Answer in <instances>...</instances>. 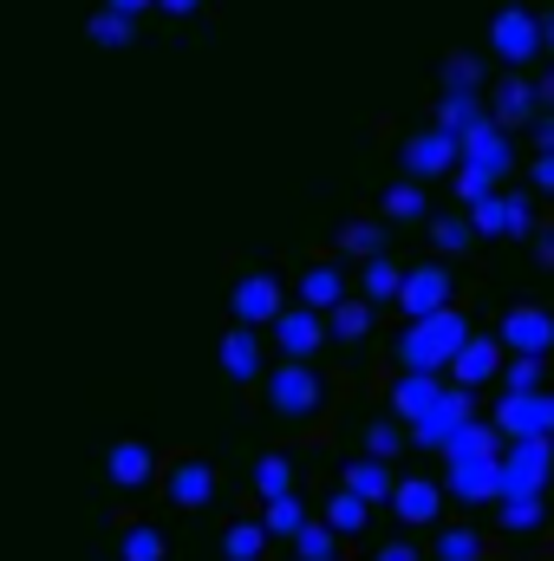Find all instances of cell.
<instances>
[{
  "label": "cell",
  "instance_id": "f907efd6",
  "mask_svg": "<svg viewBox=\"0 0 554 561\" xmlns=\"http://www.w3.org/2000/svg\"><path fill=\"white\" fill-rule=\"evenodd\" d=\"M105 7H118V13H131V20H138V13H150V7H157V0H105Z\"/></svg>",
  "mask_w": 554,
  "mask_h": 561
},
{
  "label": "cell",
  "instance_id": "9a60e30c",
  "mask_svg": "<svg viewBox=\"0 0 554 561\" xmlns=\"http://www.w3.org/2000/svg\"><path fill=\"white\" fill-rule=\"evenodd\" d=\"M216 359H222V373H229L235 386H262V373H268V359H262V327H249V320H235V327L222 333V346H216Z\"/></svg>",
  "mask_w": 554,
  "mask_h": 561
},
{
  "label": "cell",
  "instance_id": "4316f807",
  "mask_svg": "<svg viewBox=\"0 0 554 561\" xmlns=\"http://www.w3.org/2000/svg\"><path fill=\"white\" fill-rule=\"evenodd\" d=\"M359 294H366L372 307H399V294H405V268H399L392 255L359 262Z\"/></svg>",
  "mask_w": 554,
  "mask_h": 561
},
{
  "label": "cell",
  "instance_id": "ab89813d",
  "mask_svg": "<svg viewBox=\"0 0 554 561\" xmlns=\"http://www.w3.org/2000/svg\"><path fill=\"white\" fill-rule=\"evenodd\" d=\"M470 209V222H476V242H503V190H489V196H476V203H463Z\"/></svg>",
  "mask_w": 554,
  "mask_h": 561
},
{
  "label": "cell",
  "instance_id": "d6986e66",
  "mask_svg": "<svg viewBox=\"0 0 554 561\" xmlns=\"http://www.w3.org/2000/svg\"><path fill=\"white\" fill-rule=\"evenodd\" d=\"M105 477H112V490L138 496V490H150V483H157L163 470H157L150 444H138V437H125V444H112V457H105Z\"/></svg>",
  "mask_w": 554,
  "mask_h": 561
},
{
  "label": "cell",
  "instance_id": "816d5d0a",
  "mask_svg": "<svg viewBox=\"0 0 554 561\" xmlns=\"http://www.w3.org/2000/svg\"><path fill=\"white\" fill-rule=\"evenodd\" d=\"M542 46H549V59H554V7L542 13Z\"/></svg>",
  "mask_w": 554,
  "mask_h": 561
},
{
  "label": "cell",
  "instance_id": "ba28073f",
  "mask_svg": "<svg viewBox=\"0 0 554 561\" xmlns=\"http://www.w3.org/2000/svg\"><path fill=\"white\" fill-rule=\"evenodd\" d=\"M268 340H275L280 359H320V346L333 340V327H326V313H320V307L293 300V307H280V313H275Z\"/></svg>",
  "mask_w": 554,
  "mask_h": 561
},
{
  "label": "cell",
  "instance_id": "d6a6232c",
  "mask_svg": "<svg viewBox=\"0 0 554 561\" xmlns=\"http://www.w3.org/2000/svg\"><path fill=\"white\" fill-rule=\"evenodd\" d=\"M424 209H430V203H424V183H417V176H399V183L379 196V216H385V222H424Z\"/></svg>",
  "mask_w": 554,
  "mask_h": 561
},
{
  "label": "cell",
  "instance_id": "60d3db41",
  "mask_svg": "<svg viewBox=\"0 0 554 561\" xmlns=\"http://www.w3.org/2000/svg\"><path fill=\"white\" fill-rule=\"evenodd\" d=\"M443 85H457V92H483V66H476L470 53H450V59H443Z\"/></svg>",
  "mask_w": 554,
  "mask_h": 561
},
{
  "label": "cell",
  "instance_id": "8992f818",
  "mask_svg": "<svg viewBox=\"0 0 554 561\" xmlns=\"http://www.w3.org/2000/svg\"><path fill=\"white\" fill-rule=\"evenodd\" d=\"M554 477V437H509L503 444V496H542Z\"/></svg>",
  "mask_w": 554,
  "mask_h": 561
},
{
  "label": "cell",
  "instance_id": "5b68a950",
  "mask_svg": "<svg viewBox=\"0 0 554 561\" xmlns=\"http://www.w3.org/2000/svg\"><path fill=\"white\" fill-rule=\"evenodd\" d=\"M157 490H163V503L170 510H183V516H196V510H209L216 496H222V470L209 463V457H170L163 463V477H157Z\"/></svg>",
  "mask_w": 554,
  "mask_h": 561
},
{
  "label": "cell",
  "instance_id": "603a6c76",
  "mask_svg": "<svg viewBox=\"0 0 554 561\" xmlns=\"http://www.w3.org/2000/svg\"><path fill=\"white\" fill-rule=\"evenodd\" d=\"M437 561H489V536L476 523H437V542H430Z\"/></svg>",
  "mask_w": 554,
  "mask_h": 561
},
{
  "label": "cell",
  "instance_id": "f6af8a7d",
  "mask_svg": "<svg viewBox=\"0 0 554 561\" xmlns=\"http://www.w3.org/2000/svg\"><path fill=\"white\" fill-rule=\"evenodd\" d=\"M372 561H424V549H417V542H379Z\"/></svg>",
  "mask_w": 554,
  "mask_h": 561
},
{
  "label": "cell",
  "instance_id": "83f0119b",
  "mask_svg": "<svg viewBox=\"0 0 554 561\" xmlns=\"http://www.w3.org/2000/svg\"><path fill=\"white\" fill-rule=\"evenodd\" d=\"M268 542H275V536H268L262 516H235V523L222 529V561H262Z\"/></svg>",
  "mask_w": 554,
  "mask_h": 561
},
{
  "label": "cell",
  "instance_id": "52a82bcc",
  "mask_svg": "<svg viewBox=\"0 0 554 561\" xmlns=\"http://www.w3.org/2000/svg\"><path fill=\"white\" fill-rule=\"evenodd\" d=\"M437 307H457V268L450 255H430V262H412L405 268V294H399V313L405 320H424Z\"/></svg>",
  "mask_w": 554,
  "mask_h": 561
},
{
  "label": "cell",
  "instance_id": "7a4b0ae2",
  "mask_svg": "<svg viewBox=\"0 0 554 561\" xmlns=\"http://www.w3.org/2000/svg\"><path fill=\"white\" fill-rule=\"evenodd\" d=\"M463 340H470V313L463 307H437V313H424V320H405V333H399V366H424V373H450V359L463 353Z\"/></svg>",
  "mask_w": 554,
  "mask_h": 561
},
{
  "label": "cell",
  "instance_id": "f546056e",
  "mask_svg": "<svg viewBox=\"0 0 554 561\" xmlns=\"http://www.w3.org/2000/svg\"><path fill=\"white\" fill-rule=\"evenodd\" d=\"M262 523H268V536H275V542H293V536L313 523V516H307V496H300V490L268 496V503H262Z\"/></svg>",
  "mask_w": 554,
  "mask_h": 561
},
{
  "label": "cell",
  "instance_id": "7bdbcfd3",
  "mask_svg": "<svg viewBox=\"0 0 554 561\" xmlns=\"http://www.w3.org/2000/svg\"><path fill=\"white\" fill-rule=\"evenodd\" d=\"M489 190H496V176H489V170L457 163V196H463V203H476V196H489Z\"/></svg>",
  "mask_w": 554,
  "mask_h": 561
},
{
  "label": "cell",
  "instance_id": "6da1fadb",
  "mask_svg": "<svg viewBox=\"0 0 554 561\" xmlns=\"http://www.w3.org/2000/svg\"><path fill=\"white\" fill-rule=\"evenodd\" d=\"M326 399H333V386L313 359H280L275 373H262V405L280 424H313L326 412Z\"/></svg>",
  "mask_w": 554,
  "mask_h": 561
},
{
  "label": "cell",
  "instance_id": "681fc988",
  "mask_svg": "<svg viewBox=\"0 0 554 561\" xmlns=\"http://www.w3.org/2000/svg\"><path fill=\"white\" fill-rule=\"evenodd\" d=\"M157 7H163V13H170V20H189V13H196V7H203V0H157Z\"/></svg>",
  "mask_w": 554,
  "mask_h": 561
},
{
  "label": "cell",
  "instance_id": "8fae6325",
  "mask_svg": "<svg viewBox=\"0 0 554 561\" xmlns=\"http://www.w3.org/2000/svg\"><path fill=\"white\" fill-rule=\"evenodd\" d=\"M280 307H287V280L275 268H249V275L229 287V313L249 320V327H275Z\"/></svg>",
  "mask_w": 554,
  "mask_h": 561
},
{
  "label": "cell",
  "instance_id": "9c48e42d",
  "mask_svg": "<svg viewBox=\"0 0 554 561\" xmlns=\"http://www.w3.org/2000/svg\"><path fill=\"white\" fill-rule=\"evenodd\" d=\"M470 419H476V392L450 379V386L437 392V405H430L424 419H412V444H417V450H443V444H450Z\"/></svg>",
  "mask_w": 554,
  "mask_h": 561
},
{
  "label": "cell",
  "instance_id": "ee69618b",
  "mask_svg": "<svg viewBox=\"0 0 554 561\" xmlns=\"http://www.w3.org/2000/svg\"><path fill=\"white\" fill-rule=\"evenodd\" d=\"M529 190L554 196V150H535V157H529Z\"/></svg>",
  "mask_w": 554,
  "mask_h": 561
},
{
  "label": "cell",
  "instance_id": "277c9868",
  "mask_svg": "<svg viewBox=\"0 0 554 561\" xmlns=\"http://www.w3.org/2000/svg\"><path fill=\"white\" fill-rule=\"evenodd\" d=\"M489 53H496L503 66H516V72H529L535 59H549V46H542V13H535L529 0H496V13H489Z\"/></svg>",
  "mask_w": 554,
  "mask_h": 561
},
{
  "label": "cell",
  "instance_id": "30bf717a",
  "mask_svg": "<svg viewBox=\"0 0 554 561\" xmlns=\"http://www.w3.org/2000/svg\"><path fill=\"white\" fill-rule=\"evenodd\" d=\"M399 163H405V176H457V163H463V138L457 131H443L437 118L424 125V131H412L405 138V150H399Z\"/></svg>",
  "mask_w": 554,
  "mask_h": 561
},
{
  "label": "cell",
  "instance_id": "484cf974",
  "mask_svg": "<svg viewBox=\"0 0 554 561\" xmlns=\"http://www.w3.org/2000/svg\"><path fill=\"white\" fill-rule=\"evenodd\" d=\"M496 523H503V536H516V542L529 536L535 542L549 529V510H542V496H496Z\"/></svg>",
  "mask_w": 554,
  "mask_h": 561
},
{
  "label": "cell",
  "instance_id": "e575fe53",
  "mask_svg": "<svg viewBox=\"0 0 554 561\" xmlns=\"http://www.w3.org/2000/svg\"><path fill=\"white\" fill-rule=\"evenodd\" d=\"M339 255H353V262H372V255H385V222H372V216H353V222L339 229Z\"/></svg>",
  "mask_w": 554,
  "mask_h": 561
},
{
  "label": "cell",
  "instance_id": "c3c4849f",
  "mask_svg": "<svg viewBox=\"0 0 554 561\" xmlns=\"http://www.w3.org/2000/svg\"><path fill=\"white\" fill-rule=\"evenodd\" d=\"M535 262L554 268V229H535Z\"/></svg>",
  "mask_w": 554,
  "mask_h": 561
},
{
  "label": "cell",
  "instance_id": "d4e9b609",
  "mask_svg": "<svg viewBox=\"0 0 554 561\" xmlns=\"http://www.w3.org/2000/svg\"><path fill=\"white\" fill-rule=\"evenodd\" d=\"M320 516H326V523H333V529H339L346 542H359V536L372 529V503H366L359 490H346V483H339V490L326 496V510H320Z\"/></svg>",
  "mask_w": 554,
  "mask_h": 561
},
{
  "label": "cell",
  "instance_id": "cb8c5ba5",
  "mask_svg": "<svg viewBox=\"0 0 554 561\" xmlns=\"http://www.w3.org/2000/svg\"><path fill=\"white\" fill-rule=\"evenodd\" d=\"M372 320H379V307H372L366 294H346V300L326 313V327H333V340H339V346H359V340H372Z\"/></svg>",
  "mask_w": 554,
  "mask_h": 561
},
{
  "label": "cell",
  "instance_id": "ffe728a7",
  "mask_svg": "<svg viewBox=\"0 0 554 561\" xmlns=\"http://www.w3.org/2000/svg\"><path fill=\"white\" fill-rule=\"evenodd\" d=\"M437 392H443V379H437V373H424V366H399L385 412H399V419L412 424V419H424V412L437 405Z\"/></svg>",
  "mask_w": 554,
  "mask_h": 561
},
{
  "label": "cell",
  "instance_id": "4fadbf2b",
  "mask_svg": "<svg viewBox=\"0 0 554 561\" xmlns=\"http://www.w3.org/2000/svg\"><path fill=\"white\" fill-rule=\"evenodd\" d=\"M463 163H476V170H489V176H509V170H516V131L489 112L476 131H463Z\"/></svg>",
  "mask_w": 554,
  "mask_h": 561
},
{
  "label": "cell",
  "instance_id": "4dcf8cb0",
  "mask_svg": "<svg viewBox=\"0 0 554 561\" xmlns=\"http://www.w3.org/2000/svg\"><path fill=\"white\" fill-rule=\"evenodd\" d=\"M85 39H92V46H105V53H125V46L138 39V20H131V13H118V7H99V13L85 20Z\"/></svg>",
  "mask_w": 554,
  "mask_h": 561
},
{
  "label": "cell",
  "instance_id": "74e56055",
  "mask_svg": "<svg viewBox=\"0 0 554 561\" xmlns=\"http://www.w3.org/2000/svg\"><path fill=\"white\" fill-rule=\"evenodd\" d=\"M535 229H542V216H535V196H522V190H503V236L529 242Z\"/></svg>",
  "mask_w": 554,
  "mask_h": 561
},
{
  "label": "cell",
  "instance_id": "d590c367",
  "mask_svg": "<svg viewBox=\"0 0 554 561\" xmlns=\"http://www.w3.org/2000/svg\"><path fill=\"white\" fill-rule=\"evenodd\" d=\"M430 249H437V255H463V249H476V222H470V209H463V216H430Z\"/></svg>",
  "mask_w": 554,
  "mask_h": 561
},
{
  "label": "cell",
  "instance_id": "b9f144b4",
  "mask_svg": "<svg viewBox=\"0 0 554 561\" xmlns=\"http://www.w3.org/2000/svg\"><path fill=\"white\" fill-rule=\"evenodd\" d=\"M529 431H535V437H554V386L529 392Z\"/></svg>",
  "mask_w": 554,
  "mask_h": 561
},
{
  "label": "cell",
  "instance_id": "5bb4252c",
  "mask_svg": "<svg viewBox=\"0 0 554 561\" xmlns=\"http://www.w3.org/2000/svg\"><path fill=\"white\" fill-rule=\"evenodd\" d=\"M443 483L437 477H399V490H392V516L405 523V529H437L443 523Z\"/></svg>",
  "mask_w": 554,
  "mask_h": 561
},
{
  "label": "cell",
  "instance_id": "bcb514c9",
  "mask_svg": "<svg viewBox=\"0 0 554 561\" xmlns=\"http://www.w3.org/2000/svg\"><path fill=\"white\" fill-rule=\"evenodd\" d=\"M535 99H542V112H554V59L535 72Z\"/></svg>",
  "mask_w": 554,
  "mask_h": 561
},
{
  "label": "cell",
  "instance_id": "836d02e7",
  "mask_svg": "<svg viewBox=\"0 0 554 561\" xmlns=\"http://www.w3.org/2000/svg\"><path fill=\"white\" fill-rule=\"evenodd\" d=\"M118 561H170V542L157 523H125L118 529Z\"/></svg>",
  "mask_w": 554,
  "mask_h": 561
},
{
  "label": "cell",
  "instance_id": "3957f363",
  "mask_svg": "<svg viewBox=\"0 0 554 561\" xmlns=\"http://www.w3.org/2000/svg\"><path fill=\"white\" fill-rule=\"evenodd\" d=\"M443 490L470 510L503 496V444H457L443 450Z\"/></svg>",
  "mask_w": 554,
  "mask_h": 561
},
{
  "label": "cell",
  "instance_id": "8d00e7d4",
  "mask_svg": "<svg viewBox=\"0 0 554 561\" xmlns=\"http://www.w3.org/2000/svg\"><path fill=\"white\" fill-rule=\"evenodd\" d=\"M405 444H412V424L399 419V412H385V419L366 424V450H372V457H385V463H392Z\"/></svg>",
  "mask_w": 554,
  "mask_h": 561
},
{
  "label": "cell",
  "instance_id": "e0dca14e",
  "mask_svg": "<svg viewBox=\"0 0 554 561\" xmlns=\"http://www.w3.org/2000/svg\"><path fill=\"white\" fill-rule=\"evenodd\" d=\"M503 346L509 353H554V313L549 307H535V300H522V307H509L503 313Z\"/></svg>",
  "mask_w": 554,
  "mask_h": 561
},
{
  "label": "cell",
  "instance_id": "7c38bea8",
  "mask_svg": "<svg viewBox=\"0 0 554 561\" xmlns=\"http://www.w3.org/2000/svg\"><path fill=\"white\" fill-rule=\"evenodd\" d=\"M503 366H509L503 333H470V340H463V353L450 359V379L476 392V386H503Z\"/></svg>",
  "mask_w": 554,
  "mask_h": 561
},
{
  "label": "cell",
  "instance_id": "1f68e13d",
  "mask_svg": "<svg viewBox=\"0 0 554 561\" xmlns=\"http://www.w3.org/2000/svg\"><path fill=\"white\" fill-rule=\"evenodd\" d=\"M346 556V536L326 523V516H313L300 536H293V561H339Z\"/></svg>",
  "mask_w": 554,
  "mask_h": 561
},
{
  "label": "cell",
  "instance_id": "44dd1931",
  "mask_svg": "<svg viewBox=\"0 0 554 561\" xmlns=\"http://www.w3.org/2000/svg\"><path fill=\"white\" fill-rule=\"evenodd\" d=\"M339 483L346 490H359L372 510L379 503H392V490H399V477H392V463L385 457H372V450H359V457H346V470H339Z\"/></svg>",
  "mask_w": 554,
  "mask_h": 561
},
{
  "label": "cell",
  "instance_id": "7dc6e473",
  "mask_svg": "<svg viewBox=\"0 0 554 561\" xmlns=\"http://www.w3.org/2000/svg\"><path fill=\"white\" fill-rule=\"evenodd\" d=\"M529 138H535V150H554V112H542V118L529 125Z\"/></svg>",
  "mask_w": 554,
  "mask_h": 561
},
{
  "label": "cell",
  "instance_id": "f35d334b",
  "mask_svg": "<svg viewBox=\"0 0 554 561\" xmlns=\"http://www.w3.org/2000/svg\"><path fill=\"white\" fill-rule=\"evenodd\" d=\"M503 386H509V392H542V386H549V359H542V353H509Z\"/></svg>",
  "mask_w": 554,
  "mask_h": 561
},
{
  "label": "cell",
  "instance_id": "ac0fdd59",
  "mask_svg": "<svg viewBox=\"0 0 554 561\" xmlns=\"http://www.w3.org/2000/svg\"><path fill=\"white\" fill-rule=\"evenodd\" d=\"M346 294H353V275H346L333 255H313V262L300 268V280H293V300H307V307H320V313H333Z\"/></svg>",
  "mask_w": 554,
  "mask_h": 561
},
{
  "label": "cell",
  "instance_id": "f1b7e54d",
  "mask_svg": "<svg viewBox=\"0 0 554 561\" xmlns=\"http://www.w3.org/2000/svg\"><path fill=\"white\" fill-rule=\"evenodd\" d=\"M249 483H255V496L268 503V496H287V490H300V470H293V457H287V450H262Z\"/></svg>",
  "mask_w": 554,
  "mask_h": 561
},
{
  "label": "cell",
  "instance_id": "7402d4cb",
  "mask_svg": "<svg viewBox=\"0 0 554 561\" xmlns=\"http://www.w3.org/2000/svg\"><path fill=\"white\" fill-rule=\"evenodd\" d=\"M483 118H489V92H457V85L437 92V125H443V131L463 138V131H476Z\"/></svg>",
  "mask_w": 554,
  "mask_h": 561
},
{
  "label": "cell",
  "instance_id": "2e32d148",
  "mask_svg": "<svg viewBox=\"0 0 554 561\" xmlns=\"http://www.w3.org/2000/svg\"><path fill=\"white\" fill-rule=\"evenodd\" d=\"M489 112H496V118H503L509 131H522V125H535V118H542V99H535V79L509 66V72H503V79L489 85Z\"/></svg>",
  "mask_w": 554,
  "mask_h": 561
}]
</instances>
